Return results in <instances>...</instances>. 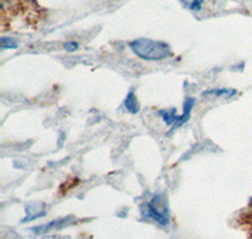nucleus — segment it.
I'll list each match as a JSON object with an SVG mask.
<instances>
[{"mask_svg":"<svg viewBox=\"0 0 252 239\" xmlns=\"http://www.w3.org/2000/svg\"><path fill=\"white\" fill-rule=\"evenodd\" d=\"M179 1L190 10H201L204 0H179Z\"/></svg>","mask_w":252,"mask_h":239,"instance_id":"obj_10","label":"nucleus"},{"mask_svg":"<svg viewBox=\"0 0 252 239\" xmlns=\"http://www.w3.org/2000/svg\"><path fill=\"white\" fill-rule=\"evenodd\" d=\"M71 216L68 218H64V219H57L53 220L52 223H48V224L40 225V227L33 228L32 231H34L35 233H47V232L55 231V229H62V228L67 227L68 224H71Z\"/></svg>","mask_w":252,"mask_h":239,"instance_id":"obj_4","label":"nucleus"},{"mask_svg":"<svg viewBox=\"0 0 252 239\" xmlns=\"http://www.w3.org/2000/svg\"><path fill=\"white\" fill-rule=\"evenodd\" d=\"M124 105H125L126 110H127L129 112H131V114H138L140 106H139L138 100H136V97H135L134 90H132V91H130L129 93H127V96H126Z\"/></svg>","mask_w":252,"mask_h":239,"instance_id":"obj_6","label":"nucleus"},{"mask_svg":"<svg viewBox=\"0 0 252 239\" xmlns=\"http://www.w3.org/2000/svg\"><path fill=\"white\" fill-rule=\"evenodd\" d=\"M19 47V43L14 38H6L3 37L0 40V48L5 51V49H17Z\"/></svg>","mask_w":252,"mask_h":239,"instance_id":"obj_9","label":"nucleus"},{"mask_svg":"<svg viewBox=\"0 0 252 239\" xmlns=\"http://www.w3.org/2000/svg\"><path fill=\"white\" fill-rule=\"evenodd\" d=\"M159 115L163 117L164 122H165L166 125L173 126L175 122H177L178 115H177V111H175V108H170V110H161V111H159Z\"/></svg>","mask_w":252,"mask_h":239,"instance_id":"obj_7","label":"nucleus"},{"mask_svg":"<svg viewBox=\"0 0 252 239\" xmlns=\"http://www.w3.org/2000/svg\"><path fill=\"white\" fill-rule=\"evenodd\" d=\"M66 52H76L78 49V43L76 42H66L63 46Z\"/></svg>","mask_w":252,"mask_h":239,"instance_id":"obj_11","label":"nucleus"},{"mask_svg":"<svg viewBox=\"0 0 252 239\" xmlns=\"http://www.w3.org/2000/svg\"><path fill=\"white\" fill-rule=\"evenodd\" d=\"M208 94H212L216 97H224V98H231L232 96L236 94V90H229V89H223V90H208V91L203 92V96H208Z\"/></svg>","mask_w":252,"mask_h":239,"instance_id":"obj_8","label":"nucleus"},{"mask_svg":"<svg viewBox=\"0 0 252 239\" xmlns=\"http://www.w3.org/2000/svg\"><path fill=\"white\" fill-rule=\"evenodd\" d=\"M194 103H195V100L194 98H192V97H189V98H187L186 102H184V106H183V115H181V116H178V120L177 122L174 123V125L172 126V131L173 130H175L177 127H179V126H182L183 123H186L187 121L189 120V117H190V114H192V108L194 107Z\"/></svg>","mask_w":252,"mask_h":239,"instance_id":"obj_5","label":"nucleus"},{"mask_svg":"<svg viewBox=\"0 0 252 239\" xmlns=\"http://www.w3.org/2000/svg\"><path fill=\"white\" fill-rule=\"evenodd\" d=\"M47 214V208L43 203H29L26 207V216L23 218L22 223L32 222V220L43 218Z\"/></svg>","mask_w":252,"mask_h":239,"instance_id":"obj_3","label":"nucleus"},{"mask_svg":"<svg viewBox=\"0 0 252 239\" xmlns=\"http://www.w3.org/2000/svg\"><path fill=\"white\" fill-rule=\"evenodd\" d=\"M141 213L145 218L155 220L160 225H168L170 222V214L168 204L165 200H161L160 194H157L153 197L150 202L143 205Z\"/></svg>","mask_w":252,"mask_h":239,"instance_id":"obj_2","label":"nucleus"},{"mask_svg":"<svg viewBox=\"0 0 252 239\" xmlns=\"http://www.w3.org/2000/svg\"><path fill=\"white\" fill-rule=\"evenodd\" d=\"M130 48L139 58L145 60H163L172 56L169 44L148 38H139L130 43Z\"/></svg>","mask_w":252,"mask_h":239,"instance_id":"obj_1","label":"nucleus"}]
</instances>
